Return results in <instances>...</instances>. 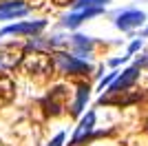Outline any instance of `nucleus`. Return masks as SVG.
Here are the masks:
<instances>
[{
  "mask_svg": "<svg viewBox=\"0 0 148 146\" xmlns=\"http://www.w3.org/2000/svg\"><path fill=\"white\" fill-rule=\"evenodd\" d=\"M58 64L62 67V71L66 73H86L91 71V64L86 60H80L77 55H69V53H58Z\"/></svg>",
  "mask_w": 148,
  "mask_h": 146,
  "instance_id": "7ed1b4c3",
  "label": "nucleus"
},
{
  "mask_svg": "<svg viewBox=\"0 0 148 146\" xmlns=\"http://www.w3.org/2000/svg\"><path fill=\"white\" fill-rule=\"evenodd\" d=\"M93 126H95V111H88L86 115L82 117L80 126H77V131H75V135H73V140H71V146L80 144V140H84V137L91 133Z\"/></svg>",
  "mask_w": 148,
  "mask_h": 146,
  "instance_id": "423d86ee",
  "label": "nucleus"
},
{
  "mask_svg": "<svg viewBox=\"0 0 148 146\" xmlns=\"http://www.w3.org/2000/svg\"><path fill=\"white\" fill-rule=\"evenodd\" d=\"M146 22V13L139 11V9H128V11H122L115 20V27L122 31H130V29H137Z\"/></svg>",
  "mask_w": 148,
  "mask_h": 146,
  "instance_id": "f257e3e1",
  "label": "nucleus"
},
{
  "mask_svg": "<svg viewBox=\"0 0 148 146\" xmlns=\"http://www.w3.org/2000/svg\"><path fill=\"white\" fill-rule=\"evenodd\" d=\"M18 9H27L22 5V0H9V2H2L0 5V11H18Z\"/></svg>",
  "mask_w": 148,
  "mask_h": 146,
  "instance_id": "9d476101",
  "label": "nucleus"
},
{
  "mask_svg": "<svg viewBox=\"0 0 148 146\" xmlns=\"http://www.w3.org/2000/svg\"><path fill=\"white\" fill-rule=\"evenodd\" d=\"M73 44H75V49H77V58L80 60H84L88 53L93 51V40L88 36H73Z\"/></svg>",
  "mask_w": 148,
  "mask_h": 146,
  "instance_id": "0eeeda50",
  "label": "nucleus"
},
{
  "mask_svg": "<svg viewBox=\"0 0 148 146\" xmlns=\"http://www.w3.org/2000/svg\"><path fill=\"white\" fill-rule=\"evenodd\" d=\"M104 9H86V11H73V13H69L66 18L62 20V24L66 27V29H75V27H80L84 20H88V18H93V16H97V13H102Z\"/></svg>",
  "mask_w": 148,
  "mask_h": 146,
  "instance_id": "39448f33",
  "label": "nucleus"
},
{
  "mask_svg": "<svg viewBox=\"0 0 148 146\" xmlns=\"http://www.w3.org/2000/svg\"><path fill=\"white\" fill-rule=\"evenodd\" d=\"M44 27H47V22L44 20H31V22H20V24H11V27H5V29L0 31V38L5 36H11V33H16V36H33V33H38V31H42Z\"/></svg>",
  "mask_w": 148,
  "mask_h": 146,
  "instance_id": "f03ea898",
  "label": "nucleus"
},
{
  "mask_svg": "<svg viewBox=\"0 0 148 146\" xmlns=\"http://www.w3.org/2000/svg\"><path fill=\"white\" fill-rule=\"evenodd\" d=\"M62 144H64V133H58L56 137L51 140V144H49V146H62Z\"/></svg>",
  "mask_w": 148,
  "mask_h": 146,
  "instance_id": "ddd939ff",
  "label": "nucleus"
},
{
  "mask_svg": "<svg viewBox=\"0 0 148 146\" xmlns=\"http://www.w3.org/2000/svg\"><path fill=\"white\" fill-rule=\"evenodd\" d=\"M139 49H142V40H133V42H130V47H128V55L137 53Z\"/></svg>",
  "mask_w": 148,
  "mask_h": 146,
  "instance_id": "f8f14e48",
  "label": "nucleus"
},
{
  "mask_svg": "<svg viewBox=\"0 0 148 146\" xmlns=\"http://www.w3.org/2000/svg\"><path fill=\"white\" fill-rule=\"evenodd\" d=\"M86 100H88V86L80 84V86H77V97H75V104H73V115H80V113H82Z\"/></svg>",
  "mask_w": 148,
  "mask_h": 146,
  "instance_id": "6e6552de",
  "label": "nucleus"
},
{
  "mask_svg": "<svg viewBox=\"0 0 148 146\" xmlns=\"http://www.w3.org/2000/svg\"><path fill=\"white\" fill-rule=\"evenodd\" d=\"M108 0H75L73 2V9L75 11H86V9H104V5Z\"/></svg>",
  "mask_w": 148,
  "mask_h": 146,
  "instance_id": "1a4fd4ad",
  "label": "nucleus"
},
{
  "mask_svg": "<svg viewBox=\"0 0 148 146\" xmlns=\"http://www.w3.org/2000/svg\"><path fill=\"white\" fill-rule=\"evenodd\" d=\"M144 33H146V36H148V29H146V31H144Z\"/></svg>",
  "mask_w": 148,
  "mask_h": 146,
  "instance_id": "2eb2a0df",
  "label": "nucleus"
},
{
  "mask_svg": "<svg viewBox=\"0 0 148 146\" xmlns=\"http://www.w3.org/2000/svg\"><path fill=\"white\" fill-rule=\"evenodd\" d=\"M128 60V55H122V58H115V60H111V67H119L122 62H126Z\"/></svg>",
  "mask_w": 148,
  "mask_h": 146,
  "instance_id": "4468645a",
  "label": "nucleus"
},
{
  "mask_svg": "<svg viewBox=\"0 0 148 146\" xmlns=\"http://www.w3.org/2000/svg\"><path fill=\"white\" fill-rule=\"evenodd\" d=\"M115 78H117V71H113V73H108L106 78H102L99 80V91H104V86H111L113 82H115Z\"/></svg>",
  "mask_w": 148,
  "mask_h": 146,
  "instance_id": "9b49d317",
  "label": "nucleus"
},
{
  "mask_svg": "<svg viewBox=\"0 0 148 146\" xmlns=\"http://www.w3.org/2000/svg\"><path fill=\"white\" fill-rule=\"evenodd\" d=\"M137 78H139V64L128 67L122 75H117V78H115V82H113L111 86H108V93H119V91H124V89H128V86L133 84Z\"/></svg>",
  "mask_w": 148,
  "mask_h": 146,
  "instance_id": "20e7f679",
  "label": "nucleus"
}]
</instances>
